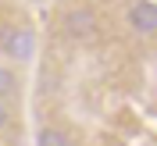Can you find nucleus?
<instances>
[{
    "mask_svg": "<svg viewBox=\"0 0 157 146\" xmlns=\"http://www.w3.org/2000/svg\"><path fill=\"white\" fill-rule=\"evenodd\" d=\"M128 25H132V32H139V36H154V25H157L154 4H150V0L132 4V7H128Z\"/></svg>",
    "mask_w": 157,
    "mask_h": 146,
    "instance_id": "7ed1b4c3",
    "label": "nucleus"
},
{
    "mask_svg": "<svg viewBox=\"0 0 157 146\" xmlns=\"http://www.w3.org/2000/svg\"><path fill=\"white\" fill-rule=\"evenodd\" d=\"M14 89H18V78H14V71L0 64V100H4V96H11Z\"/></svg>",
    "mask_w": 157,
    "mask_h": 146,
    "instance_id": "39448f33",
    "label": "nucleus"
},
{
    "mask_svg": "<svg viewBox=\"0 0 157 146\" xmlns=\"http://www.w3.org/2000/svg\"><path fill=\"white\" fill-rule=\"evenodd\" d=\"M7 125V103H4V100H0V128Z\"/></svg>",
    "mask_w": 157,
    "mask_h": 146,
    "instance_id": "423d86ee",
    "label": "nucleus"
},
{
    "mask_svg": "<svg viewBox=\"0 0 157 146\" xmlns=\"http://www.w3.org/2000/svg\"><path fill=\"white\" fill-rule=\"evenodd\" d=\"M0 50L14 61H29L32 50H36V36L29 29H18V25H11V29H0Z\"/></svg>",
    "mask_w": 157,
    "mask_h": 146,
    "instance_id": "f257e3e1",
    "label": "nucleus"
},
{
    "mask_svg": "<svg viewBox=\"0 0 157 146\" xmlns=\"http://www.w3.org/2000/svg\"><path fill=\"white\" fill-rule=\"evenodd\" d=\"M64 32H68L71 39H93V32H97V14L93 11H86V7H75V11H68L64 14Z\"/></svg>",
    "mask_w": 157,
    "mask_h": 146,
    "instance_id": "f03ea898",
    "label": "nucleus"
},
{
    "mask_svg": "<svg viewBox=\"0 0 157 146\" xmlns=\"http://www.w3.org/2000/svg\"><path fill=\"white\" fill-rule=\"evenodd\" d=\"M36 146H71V143H68V136H64V132H57V128H39Z\"/></svg>",
    "mask_w": 157,
    "mask_h": 146,
    "instance_id": "20e7f679",
    "label": "nucleus"
}]
</instances>
